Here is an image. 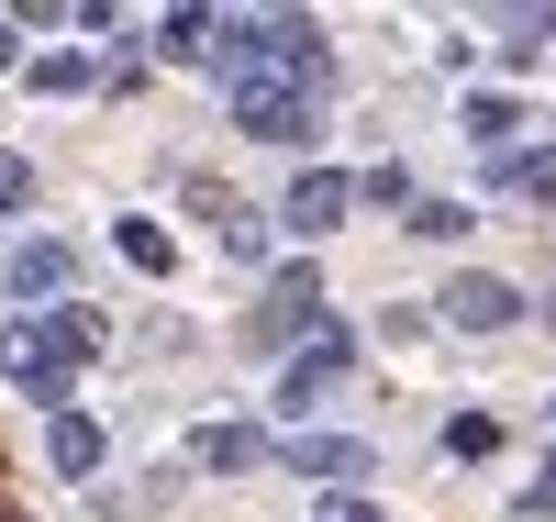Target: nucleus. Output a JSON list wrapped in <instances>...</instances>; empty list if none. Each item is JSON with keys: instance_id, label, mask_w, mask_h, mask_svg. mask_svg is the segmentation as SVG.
<instances>
[{"instance_id": "nucleus-1", "label": "nucleus", "mask_w": 556, "mask_h": 522, "mask_svg": "<svg viewBox=\"0 0 556 522\" xmlns=\"http://www.w3.org/2000/svg\"><path fill=\"white\" fill-rule=\"evenodd\" d=\"M235 123L267 133V145H301L312 133V89H235Z\"/></svg>"}, {"instance_id": "nucleus-3", "label": "nucleus", "mask_w": 556, "mask_h": 522, "mask_svg": "<svg viewBox=\"0 0 556 522\" xmlns=\"http://www.w3.org/2000/svg\"><path fill=\"white\" fill-rule=\"evenodd\" d=\"M345 201H356L345 178H301V189H290V233H334V222H345Z\"/></svg>"}, {"instance_id": "nucleus-2", "label": "nucleus", "mask_w": 556, "mask_h": 522, "mask_svg": "<svg viewBox=\"0 0 556 522\" xmlns=\"http://www.w3.org/2000/svg\"><path fill=\"white\" fill-rule=\"evenodd\" d=\"M513 311H523V301L501 290V278H456V290H445V322H456V334H501Z\"/></svg>"}, {"instance_id": "nucleus-5", "label": "nucleus", "mask_w": 556, "mask_h": 522, "mask_svg": "<svg viewBox=\"0 0 556 522\" xmlns=\"http://www.w3.org/2000/svg\"><path fill=\"white\" fill-rule=\"evenodd\" d=\"M312 479H367V445H301Z\"/></svg>"}, {"instance_id": "nucleus-7", "label": "nucleus", "mask_w": 556, "mask_h": 522, "mask_svg": "<svg viewBox=\"0 0 556 522\" xmlns=\"http://www.w3.org/2000/svg\"><path fill=\"white\" fill-rule=\"evenodd\" d=\"M23 189H34V167H23V156H0V212H12Z\"/></svg>"}, {"instance_id": "nucleus-6", "label": "nucleus", "mask_w": 556, "mask_h": 522, "mask_svg": "<svg viewBox=\"0 0 556 522\" xmlns=\"http://www.w3.org/2000/svg\"><path fill=\"white\" fill-rule=\"evenodd\" d=\"M12 278H23V290H56V278H67V245H23Z\"/></svg>"}, {"instance_id": "nucleus-4", "label": "nucleus", "mask_w": 556, "mask_h": 522, "mask_svg": "<svg viewBox=\"0 0 556 522\" xmlns=\"http://www.w3.org/2000/svg\"><path fill=\"white\" fill-rule=\"evenodd\" d=\"M45 445H56V467H67V479H89V467H101V422H78V411H67Z\"/></svg>"}]
</instances>
